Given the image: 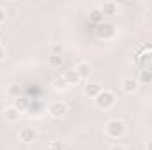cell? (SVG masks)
I'll list each match as a JSON object with an SVG mask.
<instances>
[{"label":"cell","mask_w":152,"mask_h":150,"mask_svg":"<svg viewBox=\"0 0 152 150\" xmlns=\"http://www.w3.org/2000/svg\"><path fill=\"white\" fill-rule=\"evenodd\" d=\"M94 103H96V106H97L99 110L108 111V110H112V108L115 106L117 97H115V94L112 92V90H101V94L94 99Z\"/></svg>","instance_id":"6da1fadb"},{"label":"cell","mask_w":152,"mask_h":150,"mask_svg":"<svg viewBox=\"0 0 152 150\" xmlns=\"http://www.w3.org/2000/svg\"><path fill=\"white\" fill-rule=\"evenodd\" d=\"M106 134L110 136V138H122L124 136V133H126V124H124V120H118V118H112V120H108L106 122Z\"/></svg>","instance_id":"7a4b0ae2"},{"label":"cell","mask_w":152,"mask_h":150,"mask_svg":"<svg viewBox=\"0 0 152 150\" xmlns=\"http://www.w3.org/2000/svg\"><path fill=\"white\" fill-rule=\"evenodd\" d=\"M94 34H96L97 39L108 41V39H113L117 36V27L113 23H99V25L94 27Z\"/></svg>","instance_id":"3957f363"},{"label":"cell","mask_w":152,"mask_h":150,"mask_svg":"<svg viewBox=\"0 0 152 150\" xmlns=\"http://www.w3.org/2000/svg\"><path fill=\"white\" fill-rule=\"evenodd\" d=\"M66 113H67V104L64 101H55L48 108V115L51 118H62V117H66Z\"/></svg>","instance_id":"277c9868"},{"label":"cell","mask_w":152,"mask_h":150,"mask_svg":"<svg viewBox=\"0 0 152 150\" xmlns=\"http://www.w3.org/2000/svg\"><path fill=\"white\" fill-rule=\"evenodd\" d=\"M18 138H20V141H23V143H32V141H36L37 133H36L34 127H21L20 133H18Z\"/></svg>","instance_id":"5b68a950"},{"label":"cell","mask_w":152,"mask_h":150,"mask_svg":"<svg viewBox=\"0 0 152 150\" xmlns=\"http://www.w3.org/2000/svg\"><path fill=\"white\" fill-rule=\"evenodd\" d=\"M101 85L99 83H85L83 85V94L87 95V97H90V99H96L99 94H101Z\"/></svg>","instance_id":"8992f818"},{"label":"cell","mask_w":152,"mask_h":150,"mask_svg":"<svg viewBox=\"0 0 152 150\" xmlns=\"http://www.w3.org/2000/svg\"><path fill=\"white\" fill-rule=\"evenodd\" d=\"M76 74L80 76V79H87L90 73H92V67H90V64L88 62H80V64H76Z\"/></svg>","instance_id":"52a82bcc"},{"label":"cell","mask_w":152,"mask_h":150,"mask_svg":"<svg viewBox=\"0 0 152 150\" xmlns=\"http://www.w3.org/2000/svg\"><path fill=\"white\" fill-rule=\"evenodd\" d=\"M99 11H101L103 16H113V14H117V11H118V5L115 2H104V4L99 5Z\"/></svg>","instance_id":"ba28073f"},{"label":"cell","mask_w":152,"mask_h":150,"mask_svg":"<svg viewBox=\"0 0 152 150\" xmlns=\"http://www.w3.org/2000/svg\"><path fill=\"white\" fill-rule=\"evenodd\" d=\"M20 117H21V113L18 111L14 106H9V108H5V110H4V118H5L7 122H11V124L18 122V120H20Z\"/></svg>","instance_id":"9c48e42d"},{"label":"cell","mask_w":152,"mask_h":150,"mask_svg":"<svg viewBox=\"0 0 152 150\" xmlns=\"http://www.w3.org/2000/svg\"><path fill=\"white\" fill-rule=\"evenodd\" d=\"M122 90L126 92V94H134L136 90H138V81L136 79H133V78H126L124 81H122Z\"/></svg>","instance_id":"30bf717a"},{"label":"cell","mask_w":152,"mask_h":150,"mask_svg":"<svg viewBox=\"0 0 152 150\" xmlns=\"http://www.w3.org/2000/svg\"><path fill=\"white\" fill-rule=\"evenodd\" d=\"M64 78H66V81L69 83V87H73V85H78L81 79H80V76L76 74L75 69H69V71H66L64 73Z\"/></svg>","instance_id":"8fae6325"},{"label":"cell","mask_w":152,"mask_h":150,"mask_svg":"<svg viewBox=\"0 0 152 150\" xmlns=\"http://www.w3.org/2000/svg\"><path fill=\"white\" fill-rule=\"evenodd\" d=\"M53 88H55V90H58V92H60V90H67V88H69V83L66 81L64 74L57 76V78L53 79Z\"/></svg>","instance_id":"7c38bea8"},{"label":"cell","mask_w":152,"mask_h":150,"mask_svg":"<svg viewBox=\"0 0 152 150\" xmlns=\"http://www.w3.org/2000/svg\"><path fill=\"white\" fill-rule=\"evenodd\" d=\"M62 64H64V57L62 55H51V57H48V66L50 67L58 69V67H62Z\"/></svg>","instance_id":"4fadbf2b"},{"label":"cell","mask_w":152,"mask_h":150,"mask_svg":"<svg viewBox=\"0 0 152 150\" xmlns=\"http://www.w3.org/2000/svg\"><path fill=\"white\" fill-rule=\"evenodd\" d=\"M12 106H14L20 113L27 111V110H28V99H27V97H18V99H14V104H12Z\"/></svg>","instance_id":"5bb4252c"},{"label":"cell","mask_w":152,"mask_h":150,"mask_svg":"<svg viewBox=\"0 0 152 150\" xmlns=\"http://www.w3.org/2000/svg\"><path fill=\"white\" fill-rule=\"evenodd\" d=\"M103 20H104V16L101 14L99 9H92V11H90V21H92V23L99 25V23H103Z\"/></svg>","instance_id":"9a60e30c"},{"label":"cell","mask_w":152,"mask_h":150,"mask_svg":"<svg viewBox=\"0 0 152 150\" xmlns=\"http://www.w3.org/2000/svg\"><path fill=\"white\" fill-rule=\"evenodd\" d=\"M20 94H21V88H20V85H12V87L9 88V95H11L12 99H18V97H21Z\"/></svg>","instance_id":"2e32d148"},{"label":"cell","mask_w":152,"mask_h":150,"mask_svg":"<svg viewBox=\"0 0 152 150\" xmlns=\"http://www.w3.org/2000/svg\"><path fill=\"white\" fill-rule=\"evenodd\" d=\"M142 81H143V83H152V71L151 69L142 71Z\"/></svg>","instance_id":"e0dca14e"},{"label":"cell","mask_w":152,"mask_h":150,"mask_svg":"<svg viewBox=\"0 0 152 150\" xmlns=\"http://www.w3.org/2000/svg\"><path fill=\"white\" fill-rule=\"evenodd\" d=\"M50 150H64V143L62 141H51L50 143Z\"/></svg>","instance_id":"ac0fdd59"},{"label":"cell","mask_w":152,"mask_h":150,"mask_svg":"<svg viewBox=\"0 0 152 150\" xmlns=\"http://www.w3.org/2000/svg\"><path fill=\"white\" fill-rule=\"evenodd\" d=\"M5 20H7V12H5V9H2V7H0V25H2Z\"/></svg>","instance_id":"d6986e66"},{"label":"cell","mask_w":152,"mask_h":150,"mask_svg":"<svg viewBox=\"0 0 152 150\" xmlns=\"http://www.w3.org/2000/svg\"><path fill=\"white\" fill-rule=\"evenodd\" d=\"M53 55H62V48L60 46H53Z\"/></svg>","instance_id":"ffe728a7"},{"label":"cell","mask_w":152,"mask_h":150,"mask_svg":"<svg viewBox=\"0 0 152 150\" xmlns=\"http://www.w3.org/2000/svg\"><path fill=\"white\" fill-rule=\"evenodd\" d=\"M4 58H5V48H4V46H0V62H2Z\"/></svg>","instance_id":"44dd1931"},{"label":"cell","mask_w":152,"mask_h":150,"mask_svg":"<svg viewBox=\"0 0 152 150\" xmlns=\"http://www.w3.org/2000/svg\"><path fill=\"white\" fill-rule=\"evenodd\" d=\"M110 150H126V149H124L122 145H113V147H112Z\"/></svg>","instance_id":"7402d4cb"},{"label":"cell","mask_w":152,"mask_h":150,"mask_svg":"<svg viewBox=\"0 0 152 150\" xmlns=\"http://www.w3.org/2000/svg\"><path fill=\"white\" fill-rule=\"evenodd\" d=\"M145 149H147V150H152V140H149V141H147V145H145Z\"/></svg>","instance_id":"603a6c76"}]
</instances>
